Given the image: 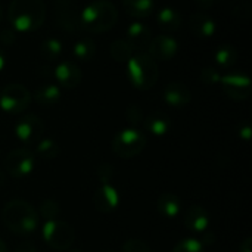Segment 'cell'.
I'll return each mask as SVG.
<instances>
[{
  "mask_svg": "<svg viewBox=\"0 0 252 252\" xmlns=\"http://www.w3.org/2000/svg\"><path fill=\"white\" fill-rule=\"evenodd\" d=\"M34 155L40 157V158L44 159V161L55 159V158L59 155V145H58L53 139H44V137H41V139L37 142L35 154H34Z\"/></svg>",
  "mask_w": 252,
  "mask_h": 252,
  "instance_id": "cell-26",
  "label": "cell"
},
{
  "mask_svg": "<svg viewBox=\"0 0 252 252\" xmlns=\"http://www.w3.org/2000/svg\"><path fill=\"white\" fill-rule=\"evenodd\" d=\"M157 210L165 219H176L182 211V201L174 193H162L157 199Z\"/></svg>",
  "mask_w": 252,
  "mask_h": 252,
  "instance_id": "cell-20",
  "label": "cell"
},
{
  "mask_svg": "<svg viewBox=\"0 0 252 252\" xmlns=\"http://www.w3.org/2000/svg\"><path fill=\"white\" fill-rule=\"evenodd\" d=\"M55 19L56 24L68 31L74 32L80 28V12L74 0H55Z\"/></svg>",
  "mask_w": 252,
  "mask_h": 252,
  "instance_id": "cell-11",
  "label": "cell"
},
{
  "mask_svg": "<svg viewBox=\"0 0 252 252\" xmlns=\"http://www.w3.org/2000/svg\"><path fill=\"white\" fill-rule=\"evenodd\" d=\"M239 252H252V238H245L239 247Z\"/></svg>",
  "mask_w": 252,
  "mask_h": 252,
  "instance_id": "cell-38",
  "label": "cell"
},
{
  "mask_svg": "<svg viewBox=\"0 0 252 252\" xmlns=\"http://www.w3.org/2000/svg\"><path fill=\"white\" fill-rule=\"evenodd\" d=\"M219 0H196V4L202 9H207L210 6H213L214 3H217Z\"/></svg>",
  "mask_w": 252,
  "mask_h": 252,
  "instance_id": "cell-39",
  "label": "cell"
},
{
  "mask_svg": "<svg viewBox=\"0 0 252 252\" xmlns=\"http://www.w3.org/2000/svg\"><path fill=\"white\" fill-rule=\"evenodd\" d=\"M251 124L250 123H242L241 126H239V130H238V134H239V137L241 139H244V140H250L251 139Z\"/></svg>",
  "mask_w": 252,
  "mask_h": 252,
  "instance_id": "cell-35",
  "label": "cell"
},
{
  "mask_svg": "<svg viewBox=\"0 0 252 252\" xmlns=\"http://www.w3.org/2000/svg\"><path fill=\"white\" fill-rule=\"evenodd\" d=\"M1 220L10 232L21 236L35 232L40 223L37 210L24 199L9 201L1 211Z\"/></svg>",
  "mask_w": 252,
  "mask_h": 252,
  "instance_id": "cell-2",
  "label": "cell"
},
{
  "mask_svg": "<svg viewBox=\"0 0 252 252\" xmlns=\"http://www.w3.org/2000/svg\"><path fill=\"white\" fill-rule=\"evenodd\" d=\"M120 204V195L118 190L111 185V183H105L100 185L93 195V205L97 211L108 214L112 213Z\"/></svg>",
  "mask_w": 252,
  "mask_h": 252,
  "instance_id": "cell-13",
  "label": "cell"
},
{
  "mask_svg": "<svg viewBox=\"0 0 252 252\" xmlns=\"http://www.w3.org/2000/svg\"><path fill=\"white\" fill-rule=\"evenodd\" d=\"M35 167V155L28 148H16L10 151L4 159V173L10 177L22 179L32 173Z\"/></svg>",
  "mask_w": 252,
  "mask_h": 252,
  "instance_id": "cell-8",
  "label": "cell"
},
{
  "mask_svg": "<svg viewBox=\"0 0 252 252\" xmlns=\"http://www.w3.org/2000/svg\"><path fill=\"white\" fill-rule=\"evenodd\" d=\"M127 120L133 124H137L143 120V114H142V109L136 105H131L128 109H127Z\"/></svg>",
  "mask_w": 252,
  "mask_h": 252,
  "instance_id": "cell-34",
  "label": "cell"
},
{
  "mask_svg": "<svg viewBox=\"0 0 252 252\" xmlns=\"http://www.w3.org/2000/svg\"><path fill=\"white\" fill-rule=\"evenodd\" d=\"M15 252H37V250L31 242H22L16 247Z\"/></svg>",
  "mask_w": 252,
  "mask_h": 252,
  "instance_id": "cell-36",
  "label": "cell"
},
{
  "mask_svg": "<svg viewBox=\"0 0 252 252\" xmlns=\"http://www.w3.org/2000/svg\"><path fill=\"white\" fill-rule=\"evenodd\" d=\"M55 80L58 81L59 86L65 87V89H74L81 83L83 74L81 69L77 63L71 62V61H65L61 62L55 71H53Z\"/></svg>",
  "mask_w": 252,
  "mask_h": 252,
  "instance_id": "cell-14",
  "label": "cell"
},
{
  "mask_svg": "<svg viewBox=\"0 0 252 252\" xmlns=\"http://www.w3.org/2000/svg\"><path fill=\"white\" fill-rule=\"evenodd\" d=\"M214 61L220 68H232L238 61V50L232 44H223L216 50Z\"/></svg>",
  "mask_w": 252,
  "mask_h": 252,
  "instance_id": "cell-24",
  "label": "cell"
},
{
  "mask_svg": "<svg viewBox=\"0 0 252 252\" xmlns=\"http://www.w3.org/2000/svg\"><path fill=\"white\" fill-rule=\"evenodd\" d=\"M109 52H111V56L114 58V61L123 63V62H127L133 56L134 49L126 40H117L111 44Z\"/></svg>",
  "mask_w": 252,
  "mask_h": 252,
  "instance_id": "cell-28",
  "label": "cell"
},
{
  "mask_svg": "<svg viewBox=\"0 0 252 252\" xmlns=\"http://www.w3.org/2000/svg\"><path fill=\"white\" fill-rule=\"evenodd\" d=\"M1 18H3V9H1V6H0V21H1Z\"/></svg>",
  "mask_w": 252,
  "mask_h": 252,
  "instance_id": "cell-44",
  "label": "cell"
},
{
  "mask_svg": "<svg viewBox=\"0 0 252 252\" xmlns=\"http://www.w3.org/2000/svg\"><path fill=\"white\" fill-rule=\"evenodd\" d=\"M68 252H83L81 250H66Z\"/></svg>",
  "mask_w": 252,
  "mask_h": 252,
  "instance_id": "cell-43",
  "label": "cell"
},
{
  "mask_svg": "<svg viewBox=\"0 0 252 252\" xmlns=\"http://www.w3.org/2000/svg\"><path fill=\"white\" fill-rule=\"evenodd\" d=\"M201 80H202L205 84L213 86V84L220 83L221 75H220V72H219L216 68H213V66H207V68H204V69H202V72H201Z\"/></svg>",
  "mask_w": 252,
  "mask_h": 252,
  "instance_id": "cell-33",
  "label": "cell"
},
{
  "mask_svg": "<svg viewBox=\"0 0 252 252\" xmlns=\"http://www.w3.org/2000/svg\"><path fill=\"white\" fill-rule=\"evenodd\" d=\"M38 213H40V216H41L46 221L56 220L58 216L61 214V207H59V204H58L56 201H53V199H44V201H41V204H40Z\"/></svg>",
  "mask_w": 252,
  "mask_h": 252,
  "instance_id": "cell-29",
  "label": "cell"
},
{
  "mask_svg": "<svg viewBox=\"0 0 252 252\" xmlns=\"http://www.w3.org/2000/svg\"><path fill=\"white\" fill-rule=\"evenodd\" d=\"M127 43L136 50V49H145L149 46L152 40L151 28L143 22H131L127 28Z\"/></svg>",
  "mask_w": 252,
  "mask_h": 252,
  "instance_id": "cell-17",
  "label": "cell"
},
{
  "mask_svg": "<svg viewBox=\"0 0 252 252\" xmlns=\"http://www.w3.org/2000/svg\"><path fill=\"white\" fill-rule=\"evenodd\" d=\"M96 43L90 38H81L72 46V53L80 61H92L96 55Z\"/></svg>",
  "mask_w": 252,
  "mask_h": 252,
  "instance_id": "cell-25",
  "label": "cell"
},
{
  "mask_svg": "<svg viewBox=\"0 0 252 252\" xmlns=\"http://www.w3.org/2000/svg\"><path fill=\"white\" fill-rule=\"evenodd\" d=\"M173 252H205V247L195 238H186L174 247Z\"/></svg>",
  "mask_w": 252,
  "mask_h": 252,
  "instance_id": "cell-30",
  "label": "cell"
},
{
  "mask_svg": "<svg viewBox=\"0 0 252 252\" xmlns=\"http://www.w3.org/2000/svg\"><path fill=\"white\" fill-rule=\"evenodd\" d=\"M31 102V94L27 87L19 83L7 84L0 92V108L7 114H21L24 112Z\"/></svg>",
  "mask_w": 252,
  "mask_h": 252,
  "instance_id": "cell-7",
  "label": "cell"
},
{
  "mask_svg": "<svg viewBox=\"0 0 252 252\" xmlns=\"http://www.w3.org/2000/svg\"><path fill=\"white\" fill-rule=\"evenodd\" d=\"M157 21L164 31H170V32H174L182 27L180 12L174 7H170V6H165V7L158 10Z\"/></svg>",
  "mask_w": 252,
  "mask_h": 252,
  "instance_id": "cell-21",
  "label": "cell"
},
{
  "mask_svg": "<svg viewBox=\"0 0 252 252\" xmlns=\"http://www.w3.org/2000/svg\"><path fill=\"white\" fill-rule=\"evenodd\" d=\"M44 134V123L35 114L24 115L15 124V136L24 145L37 143Z\"/></svg>",
  "mask_w": 252,
  "mask_h": 252,
  "instance_id": "cell-9",
  "label": "cell"
},
{
  "mask_svg": "<svg viewBox=\"0 0 252 252\" xmlns=\"http://www.w3.org/2000/svg\"><path fill=\"white\" fill-rule=\"evenodd\" d=\"M114 167L111 164H100L97 168H96V176L100 182V185H105V183H111V180L114 179Z\"/></svg>",
  "mask_w": 252,
  "mask_h": 252,
  "instance_id": "cell-32",
  "label": "cell"
},
{
  "mask_svg": "<svg viewBox=\"0 0 252 252\" xmlns=\"http://www.w3.org/2000/svg\"><path fill=\"white\" fill-rule=\"evenodd\" d=\"M34 100L41 106H53L61 100V87L53 83L41 84L34 93Z\"/></svg>",
  "mask_w": 252,
  "mask_h": 252,
  "instance_id": "cell-22",
  "label": "cell"
},
{
  "mask_svg": "<svg viewBox=\"0 0 252 252\" xmlns=\"http://www.w3.org/2000/svg\"><path fill=\"white\" fill-rule=\"evenodd\" d=\"M118 19V10L109 0H94L80 12V28L89 32H105Z\"/></svg>",
  "mask_w": 252,
  "mask_h": 252,
  "instance_id": "cell-3",
  "label": "cell"
},
{
  "mask_svg": "<svg viewBox=\"0 0 252 252\" xmlns=\"http://www.w3.org/2000/svg\"><path fill=\"white\" fill-rule=\"evenodd\" d=\"M220 84L223 92L233 100H245L251 94V80L247 74L230 72L227 75H221Z\"/></svg>",
  "mask_w": 252,
  "mask_h": 252,
  "instance_id": "cell-10",
  "label": "cell"
},
{
  "mask_svg": "<svg viewBox=\"0 0 252 252\" xmlns=\"http://www.w3.org/2000/svg\"><path fill=\"white\" fill-rule=\"evenodd\" d=\"M4 66H6V53H4V50L0 47V72L4 69Z\"/></svg>",
  "mask_w": 252,
  "mask_h": 252,
  "instance_id": "cell-40",
  "label": "cell"
},
{
  "mask_svg": "<svg viewBox=\"0 0 252 252\" xmlns=\"http://www.w3.org/2000/svg\"><path fill=\"white\" fill-rule=\"evenodd\" d=\"M190 28L198 38H210L216 34L217 24L210 15L204 12H198L190 18Z\"/></svg>",
  "mask_w": 252,
  "mask_h": 252,
  "instance_id": "cell-18",
  "label": "cell"
},
{
  "mask_svg": "<svg viewBox=\"0 0 252 252\" xmlns=\"http://www.w3.org/2000/svg\"><path fill=\"white\" fill-rule=\"evenodd\" d=\"M164 102L173 108H183L190 103L192 93L186 84L180 81H173L165 86L164 89Z\"/></svg>",
  "mask_w": 252,
  "mask_h": 252,
  "instance_id": "cell-15",
  "label": "cell"
},
{
  "mask_svg": "<svg viewBox=\"0 0 252 252\" xmlns=\"http://www.w3.org/2000/svg\"><path fill=\"white\" fill-rule=\"evenodd\" d=\"M43 239L55 251H66L75 241V232L72 226L62 220H50L43 226Z\"/></svg>",
  "mask_w": 252,
  "mask_h": 252,
  "instance_id": "cell-6",
  "label": "cell"
},
{
  "mask_svg": "<svg viewBox=\"0 0 252 252\" xmlns=\"http://www.w3.org/2000/svg\"><path fill=\"white\" fill-rule=\"evenodd\" d=\"M4 185H6V173L0 170V188H3Z\"/></svg>",
  "mask_w": 252,
  "mask_h": 252,
  "instance_id": "cell-41",
  "label": "cell"
},
{
  "mask_svg": "<svg viewBox=\"0 0 252 252\" xmlns=\"http://www.w3.org/2000/svg\"><path fill=\"white\" fill-rule=\"evenodd\" d=\"M185 226L190 232L204 233L210 226V214L202 205H190L185 214Z\"/></svg>",
  "mask_w": 252,
  "mask_h": 252,
  "instance_id": "cell-16",
  "label": "cell"
},
{
  "mask_svg": "<svg viewBox=\"0 0 252 252\" xmlns=\"http://www.w3.org/2000/svg\"><path fill=\"white\" fill-rule=\"evenodd\" d=\"M7 16L15 31L32 32L46 19V4L43 0H12Z\"/></svg>",
  "mask_w": 252,
  "mask_h": 252,
  "instance_id": "cell-1",
  "label": "cell"
},
{
  "mask_svg": "<svg viewBox=\"0 0 252 252\" xmlns=\"http://www.w3.org/2000/svg\"><path fill=\"white\" fill-rule=\"evenodd\" d=\"M0 40L4 43V44H12L15 41V34L13 31H3L0 34Z\"/></svg>",
  "mask_w": 252,
  "mask_h": 252,
  "instance_id": "cell-37",
  "label": "cell"
},
{
  "mask_svg": "<svg viewBox=\"0 0 252 252\" xmlns=\"http://www.w3.org/2000/svg\"><path fill=\"white\" fill-rule=\"evenodd\" d=\"M148 47H149V55L155 61H170L176 56L179 50V43L171 35L161 34L154 40H151Z\"/></svg>",
  "mask_w": 252,
  "mask_h": 252,
  "instance_id": "cell-12",
  "label": "cell"
},
{
  "mask_svg": "<svg viewBox=\"0 0 252 252\" xmlns=\"http://www.w3.org/2000/svg\"><path fill=\"white\" fill-rule=\"evenodd\" d=\"M0 252H7V247L1 239H0Z\"/></svg>",
  "mask_w": 252,
  "mask_h": 252,
  "instance_id": "cell-42",
  "label": "cell"
},
{
  "mask_svg": "<svg viewBox=\"0 0 252 252\" xmlns=\"http://www.w3.org/2000/svg\"><path fill=\"white\" fill-rule=\"evenodd\" d=\"M121 252H151V248L142 239H128L124 242Z\"/></svg>",
  "mask_w": 252,
  "mask_h": 252,
  "instance_id": "cell-31",
  "label": "cell"
},
{
  "mask_svg": "<svg viewBox=\"0 0 252 252\" xmlns=\"http://www.w3.org/2000/svg\"><path fill=\"white\" fill-rule=\"evenodd\" d=\"M126 13L134 18H146L155 10V0H123Z\"/></svg>",
  "mask_w": 252,
  "mask_h": 252,
  "instance_id": "cell-23",
  "label": "cell"
},
{
  "mask_svg": "<svg viewBox=\"0 0 252 252\" xmlns=\"http://www.w3.org/2000/svg\"><path fill=\"white\" fill-rule=\"evenodd\" d=\"M146 136L139 131L137 128L128 127L121 131H118L112 139V151L115 155L124 159H130L142 154V151L146 148Z\"/></svg>",
  "mask_w": 252,
  "mask_h": 252,
  "instance_id": "cell-5",
  "label": "cell"
},
{
  "mask_svg": "<svg viewBox=\"0 0 252 252\" xmlns=\"http://www.w3.org/2000/svg\"><path fill=\"white\" fill-rule=\"evenodd\" d=\"M127 75L136 89L149 90L158 81V63L149 53H133V56L127 61Z\"/></svg>",
  "mask_w": 252,
  "mask_h": 252,
  "instance_id": "cell-4",
  "label": "cell"
},
{
  "mask_svg": "<svg viewBox=\"0 0 252 252\" xmlns=\"http://www.w3.org/2000/svg\"><path fill=\"white\" fill-rule=\"evenodd\" d=\"M105 252H112V251H105Z\"/></svg>",
  "mask_w": 252,
  "mask_h": 252,
  "instance_id": "cell-45",
  "label": "cell"
},
{
  "mask_svg": "<svg viewBox=\"0 0 252 252\" xmlns=\"http://www.w3.org/2000/svg\"><path fill=\"white\" fill-rule=\"evenodd\" d=\"M40 52L44 59L47 61H56L61 58L63 52V44L58 38H46L40 44Z\"/></svg>",
  "mask_w": 252,
  "mask_h": 252,
  "instance_id": "cell-27",
  "label": "cell"
},
{
  "mask_svg": "<svg viewBox=\"0 0 252 252\" xmlns=\"http://www.w3.org/2000/svg\"><path fill=\"white\" fill-rule=\"evenodd\" d=\"M143 124H145V128L151 134L158 136V137L165 136L171 128V120L162 112H152L146 115L143 120Z\"/></svg>",
  "mask_w": 252,
  "mask_h": 252,
  "instance_id": "cell-19",
  "label": "cell"
}]
</instances>
